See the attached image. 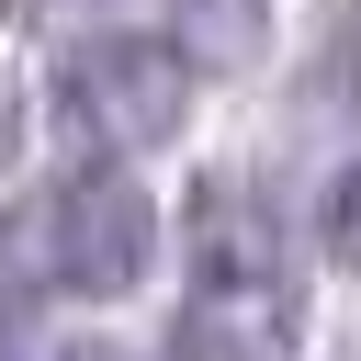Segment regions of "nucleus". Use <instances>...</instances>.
<instances>
[{"instance_id":"obj_1","label":"nucleus","mask_w":361,"mask_h":361,"mask_svg":"<svg viewBox=\"0 0 361 361\" xmlns=\"http://www.w3.org/2000/svg\"><path fill=\"white\" fill-rule=\"evenodd\" d=\"M180 271H192L180 282V327H169L180 361H293L305 282H293V248H282L271 203H248L237 180H203L192 192Z\"/></svg>"},{"instance_id":"obj_2","label":"nucleus","mask_w":361,"mask_h":361,"mask_svg":"<svg viewBox=\"0 0 361 361\" xmlns=\"http://www.w3.org/2000/svg\"><path fill=\"white\" fill-rule=\"evenodd\" d=\"M0 259L45 293L113 305L158 271V203L124 180V158H79V169H56L45 192H23L0 214Z\"/></svg>"},{"instance_id":"obj_3","label":"nucleus","mask_w":361,"mask_h":361,"mask_svg":"<svg viewBox=\"0 0 361 361\" xmlns=\"http://www.w3.org/2000/svg\"><path fill=\"white\" fill-rule=\"evenodd\" d=\"M192 68H203V56H192L180 34L90 23V34L56 45L45 102H56L68 147H90V158H147V147H169V135L192 124Z\"/></svg>"},{"instance_id":"obj_4","label":"nucleus","mask_w":361,"mask_h":361,"mask_svg":"<svg viewBox=\"0 0 361 361\" xmlns=\"http://www.w3.org/2000/svg\"><path fill=\"white\" fill-rule=\"evenodd\" d=\"M259 23H271V0H169V34H180L203 68H237V56L259 45Z\"/></svg>"},{"instance_id":"obj_5","label":"nucleus","mask_w":361,"mask_h":361,"mask_svg":"<svg viewBox=\"0 0 361 361\" xmlns=\"http://www.w3.org/2000/svg\"><path fill=\"white\" fill-rule=\"evenodd\" d=\"M316 237H327V248H338V259L361 271V147H350V158H338V169L316 180Z\"/></svg>"},{"instance_id":"obj_6","label":"nucleus","mask_w":361,"mask_h":361,"mask_svg":"<svg viewBox=\"0 0 361 361\" xmlns=\"http://www.w3.org/2000/svg\"><path fill=\"white\" fill-rule=\"evenodd\" d=\"M316 90L361 113V0H327V68H316Z\"/></svg>"},{"instance_id":"obj_7","label":"nucleus","mask_w":361,"mask_h":361,"mask_svg":"<svg viewBox=\"0 0 361 361\" xmlns=\"http://www.w3.org/2000/svg\"><path fill=\"white\" fill-rule=\"evenodd\" d=\"M23 350H34V327H23V293L0 282V361H23Z\"/></svg>"},{"instance_id":"obj_8","label":"nucleus","mask_w":361,"mask_h":361,"mask_svg":"<svg viewBox=\"0 0 361 361\" xmlns=\"http://www.w3.org/2000/svg\"><path fill=\"white\" fill-rule=\"evenodd\" d=\"M56 361H124V350H113V338H79V350H56Z\"/></svg>"},{"instance_id":"obj_9","label":"nucleus","mask_w":361,"mask_h":361,"mask_svg":"<svg viewBox=\"0 0 361 361\" xmlns=\"http://www.w3.org/2000/svg\"><path fill=\"white\" fill-rule=\"evenodd\" d=\"M34 11H79V23H90V11H124V0H34Z\"/></svg>"}]
</instances>
